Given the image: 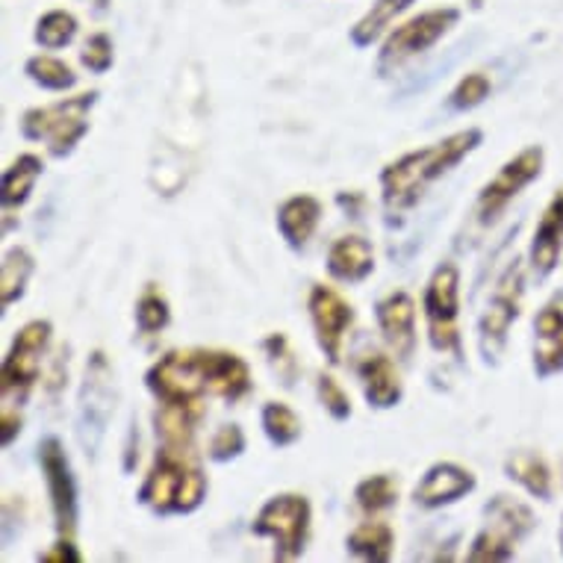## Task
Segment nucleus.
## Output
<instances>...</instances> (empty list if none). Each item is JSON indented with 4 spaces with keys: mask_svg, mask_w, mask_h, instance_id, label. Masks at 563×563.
<instances>
[{
    "mask_svg": "<svg viewBox=\"0 0 563 563\" xmlns=\"http://www.w3.org/2000/svg\"><path fill=\"white\" fill-rule=\"evenodd\" d=\"M89 3L95 7V12H107V10H110L112 0H89Z\"/></svg>",
    "mask_w": 563,
    "mask_h": 563,
    "instance_id": "nucleus-42",
    "label": "nucleus"
},
{
    "mask_svg": "<svg viewBox=\"0 0 563 563\" xmlns=\"http://www.w3.org/2000/svg\"><path fill=\"white\" fill-rule=\"evenodd\" d=\"M245 445H249V437H245L242 426H236V422H224V426L216 428V434L210 437L207 457L213 463L240 461L242 454H245Z\"/></svg>",
    "mask_w": 563,
    "mask_h": 563,
    "instance_id": "nucleus-37",
    "label": "nucleus"
},
{
    "mask_svg": "<svg viewBox=\"0 0 563 563\" xmlns=\"http://www.w3.org/2000/svg\"><path fill=\"white\" fill-rule=\"evenodd\" d=\"M558 540H561V549H563V517H561V528H558Z\"/></svg>",
    "mask_w": 563,
    "mask_h": 563,
    "instance_id": "nucleus-43",
    "label": "nucleus"
},
{
    "mask_svg": "<svg viewBox=\"0 0 563 563\" xmlns=\"http://www.w3.org/2000/svg\"><path fill=\"white\" fill-rule=\"evenodd\" d=\"M42 175H45V159L33 151H24L12 159L10 166L3 168V184H0L3 213H19L21 207L33 198V189H36Z\"/></svg>",
    "mask_w": 563,
    "mask_h": 563,
    "instance_id": "nucleus-23",
    "label": "nucleus"
},
{
    "mask_svg": "<svg viewBox=\"0 0 563 563\" xmlns=\"http://www.w3.org/2000/svg\"><path fill=\"white\" fill-rule=\"evenodd\" d=\"M357 380L363 387V398L372 410H393L401 405L405 398V380L398 372L396 361L389 357L387 351L372 349L361 354V361L354 363Z\"/></svg>",
    "mask_w": 563,
    "mask_h": 563,
    "instance_id": "nucleus-18",
    "label": "nucleus"
},
{
    "mask_svg": "<svg viewBox=\"0 0 563 563\" xmlns=\"http://www.w3.org/2000/svg\"><path fill=\"white\" fill-rule=\"evenodd\" d=\"M422 313L428 324V342L437 354H452L463 361L461 340V268L452 260L437 263L422 292Z\"/></svg>",
    "mask_w": 563,
    "mask_h": 563,
    "instance_id": "nucleus-8",
    "label": "nucleus"
},
{
    "mask_svg": "<svg viewBox=\"0 0 563 563\" xmlns=\"http://www.w3.org/2000/svg\"><path fill=\"white\" fill-rule=\"evenodd\" d=\"M203 413H207V405H159L154 413L157 443L195 449V434H198Z\"/></svg>",
    "mask_w": 563,
    "mask_h": 563,
    "instance_id": "nucleus-25",
    "label": "nucleus"
},
{
    "mask_svg": "<svg viewBox=\"0 0 563 563\" xmlns=\"http://www.w3.org/2000/svg\"><path fill=\"white\" fill-rule=\"evenodd\" d=\"M251 534L275 543L272 561L292 563L307 552L313 534V501L305 493H277L263 501L251 522Z\"/></svg>",
    "mask_w": 563,
    "mask_h": 563,
    "instance_id": "nucleus-5",
    "label": "nucleus"
},
{
    "mask_svg": "<svg viewBox=\"0 0 563 563\" xmlns=\"http://www.w3.org/2000/svg\"><path fill=\"white\" fill-rule=\"evenodd\" d=\"M354 505L363 517H378L384 510L396 508L398 505V481L389 472H375L357 481L354 487Z\"/></svg>",
    "mask_w": 563,
    "mask_h": 563,
    "instance_id": "nucleus-30",
    "label": "nucleus"
},
{
    "mask_svg": "<svg viewBox=\"0 0 563 563\" xmlns=\"http://www.w3.org/2000/svg\"><path fill=\"white\" fill-rule=\"evenodd\" d=\"M115 372L110 357L101 349H95L86 361L84 384L77 393V440L86 454H98L110 419L115 413Z\"/></svg>",
    "mask_w": 563,
    "mask_h": 563,
    "instance_id": "nucleus-9",
    "label": "nucleus"
},
{
    "mask_svg": "<svg viewBox=\"0 0 563 563\" xmlns=\"http://www.w3.org/2000/svg\"><path fill=\"white\" fill-rule=\"evenodd\" d=\"M545 168V148L543 145H528L510 157L505 166L489 177L487 184L481 186L478 198H475V222L481 228H489L501 219L510 203L517 201L519 195L526 192L528 186L543 177Z\"/></svg>",
    "mask_w": 563,
    "mask_h": 563,
    "instance_id": "nucleus-11",
    "label": "nucleus"
},
{
    "mask_svg": "<svg viewBox=\"0 0 563 563\" xmlns=\"http://www.w3.org/2000/svg\"><path fill=\"white\" fill-rule=\"evenodd\" d=\"M36 461L42 478H45L56 534L75 537L77 522H80V489H77L75 470H71L63 440L56 434L42 437L36 445Z\"/></svg>",
    "mask_w": 563,
    "mask_h": 563,
    "instance_id": "nucleus-13",
    "label": "nucleus"
},
{
    "mask_svg": "<svg viewBox=\"0 0 563 563\" xmlns=\"http://www.w3.org/2000/svg\"><path fill=\"white\" fill-rule=\"evenodd\" d=\"M316 398H319V405L324 407V413L331 416L333 422H349L351 416H354L349 389L342 387L331 372H319L316 375Z\"/></svg>",
    "mask_w": 563,
    "mask_h": 563,
    "instance_id": "nucleus-36",
    "label": "nucleus"
},
{
    "mask_svg": "<svg viewBox=\"0 0 563 563\" xmlns=\"http://www.w3.org/2000/svg\"><path fill=\"white\" fill-rule=\"evenodd\" d=\"M133 319H136V331L142 336H157L172 324V305L157 284H145V289L139 292Z\"/></svg>",
    "mask_w": 563,
    "mask_h": 563,
    "instance_id": "nucleus-32",
    "label": "nucleus"
},
{
    "mask_svg": "<svg viewBox=\"0 0 563 563\" xmlns=\"http://www.w3.org/2000/svg\"><path fill=\"white\" fill-rule=\"evenodd\" d=\"M42 563H84V552L77 549L75 537H56L54 545H47L45 552L36 554Z\"/></svg>",
    "mask_w": 563,
    "mask_h": 563,
    "instance_id": "nucleus-39",
    "label": "nucleus"
},
{
    "mask_svg": "<svg viewBox=\"0 0 563 563\" xmlns=\"http://www.w3.org/2000/svg\"><path fill=\"white\" fill-rule=\"evenodd\" d=\"M416 0H372V7L363 12L361 19L354 21V27L349 30V42L357 51L378 45L380 38H387L389 27L401 19Z\"/></svg>",
    "mask_w": 563,
    "mask_h": 563,
    "instance_id": "nucleus-26",
    "label": "nucleus"
},
{
    "mask_svg": "<svg viewBox=\"0 0 563 563\" xmlns=\"http://www.w3.org/2000/svg\"><path fill=\"white\" fill-rule=\"evenodd\" d=\"M461 15L463 12L457 7H437V10L419 12L405 24H398L396 30H389L378 51V65H375L378 75H396L398 68L413 63L416 56L428 54L440 38L449 36L461 24Z\"/></svg>",
    "mask_w": 563,
    "mask_h": 563,
    "instance_id": "nucleus-10",
    "label": "nucleus"
},
{
    "mask_svg": "<svg viewBox=\"0 0 563 563\" xmlns=\"http://www.w3.org/2000/svg\"><path fill=\"white\" fill-rule=\"evenodd\" d=\"M98 98H101V92L89 89V92L75 95V98H63V101L45 103V107H30L19 121L21 136L27 142H45L51 159L71 157L77 145L92 130L89 115H92Z\"/></svg>",
    "mask_w": 563,
    "mask_h": 563,
    "instance_id": "nucleus-3",
    "label": "nucleus"
},
{
    "mask_svg": "<svg viewBox=\"0 0 563 563\" xmlns=\"http://www.w3.org/2000/svg\"><path fill=\"white\" fill-rule=\"evenodd\" d=\"M21 431H24V419H21L19 407L3 405V410H0V445L10 449L21 437Z\"/></svg>",
    "mask_w": 563,
    "mask_h": 563,
    "instance_id": "nucleus-40",
    "label": "nucleus"
},
{
    "mask_svg": "<svg viewBox=\"0 0 563 563\" xmlns=\"http://www.w3.org/2000/svg\"><path fill=\"white\" fill-rule=\"evenodd\" d=\"M80 65L92 75H107L112 65H115V45H112L110 33H92L84 42L80 51Z\"/></svg>",
    "mask_w": 563,
    "mask_h": 563,
    "instance_id": "nucleus-38",
    "label": "nucleus"
},
{
    "mask_svg": "<svg viewBox=\"0 0 563 563\" xmlns=\"http://www.w3.org/2000/svg\"><path fill=\"white\" fill-rule=\"evenodd\" d=\"M522 298H526V266H522V257H514L501 268L499 280L489 289L487 305L478 316V351L487 366L499 363L501 351L508 345L510 328L522 316Z\"/></svg>",
    "mask_w": 563,
    "mask_h": 563,
    "instance_id": "nucleus-7",
    "label": "nucleus"
},
{
    "mask_svg": "<svg viewBox=\"0 0 563 563\" xmlns=\"http://www.w3.org/2000/svg\"><path fill=\"white\" fill-rule=\"evenodd\" d=\"M505 475H508L514 484L526 489L528 496L537 501H552L554 496V475L552 466L540 452H531V449H519V452H510L505 457Z\"/></svg>",
    "mask_w": 563,
    "mask_h": 563,
    "instance_id": "nucleus-24",
    "label": "nucleus"
},
{
    "mask_svg": "<svg viewBox=\"0 0 563 563\" xmlns=\"http://www.w3.org/2000/svg\"><path fill=\"white\" fill-rule=\"evenodd\" d=\"M77 33H80V21L75 12L68 10H47L45 15L36 19L33 30V42L42 51H63V47L75 45Z\"/></svg>",
    "mask_w": 563,
    "mask_h": 563,
    "instance_id": "nucleus-33",
    "label": "nucleus"
},
{
    "mask_svg": "<svg viewBox=\"0 0 563 563\" xmlns=\"http://www.w3.org/2000/svg\"><path fill=\"white\" fill-rule=\"evenodd\" d=\"M478 489V475L454 461H437L413 487V505L422 510L452 508Z\"/></svg>",
    "mask_w": 563,
    "mask_h": 563,
    "instance_id": "nucleus-15",
    "label": "nucleus"
},
{
    "mask_svg": "<svg viewBox=\"0 0 563 563\" xmlns=\"http://www.w3.org/2000/svg\"><path fill=\"white\" fill-rule=\"evenodd\" d=\"M534 375L540 380L563 375V298H552L534 316Z\"/></svg>",
    "mask_w": 563,
    "mask_h": 563,
    "instance_id": "nucleus-20",
    "label": "nucleus"
},
{
    "mask_svg": "<svg viewBox=\"0 0 563 563\" xmlns=\"http://www.w3.org/2000/svg\"><path fill=\"white\" fill-rule=\"evenodd\" d=\"M324 219V203L316 198V195H289L287 201L277 203L275 210V224L277 233H280V240L287 242L289 251H301L310 245V240L319 231V224Z\"/></svg>",
    "mask_w": 563,
    "mask_h": 563,
    "instance_id": "nucleus-21",
    "label": "nucleus"
},
{
    "mask_svg": "<svg viewBox=\"0 0 563 563\" xmlns=\"http://www.w3.org/2000/svg\"><path fill=\"white\" fill-rule=\"evenodd\" d=\"M375 245L361 233H349L340 240L331 242L328 257H324V268L328 277L345 287H357L363 280H369L375 275Z\"/></svg>",
    "mask_w": 563,
    "mask_h": 563,
    "instance_id": "nucleus-22",
    "label": "nucleus"
},
{
    "mask_svg": "<svg viewBox=\"0 0 563 563\" xmlns=\"http://www.w3.org/2000/svg\"><path fill=\"white\" fill-rule=\"evenodd\" d=\"M36 275V257L24 245H10L0 260V313H7L27 296L30 280Z\"/></svg>",
    "mask_w": 563,
    "mask_h": 563,
    "instance_id": "nucleus-27",
    "label": "nucleus"
},
{
    "mask_svg": "<svg viewBox=\"0 0 563 563\" xmlns=\"http://www.w3.org/2000/svg\"><path fill=\"white\" fill-rule=\"evenodd\" d=\"M260 428H263V434H266L272 449H289L305 434L301 416L287 401H266V405L260 407Z\"/></svg>",
    "mask_w": 563,
    "mask_h": 563,
    "instance_id": "nucleus-29",
    "label": "nucleus"
},
{
    "mask_svg": "<svg viewBox=\"0 0 563 563\" xmlns=\"http://www.w3.org/2000/svg\"><path fill=\"white\" fill-rule=\"evenodd\" d=\"M363 201H366V198H363L361 192H340V195H336V203H340L342 210H345L351 219H357V210L363 207Z\"/></svg>",
    "mask_w": 563,
    "mask_h": 563,
    "instance_id": "nucleus-41",
    "label": "nucleus"
},
{
    "mask_svg": "<svg viewBox=\"0 0 563 563\" xmlns=\"http://www.w3.org/2000/svg\"><path fill=\"white\" fill-rule=\"evenodd\" d=\"M260 349L266 354L268 366L277 372V378L284 387H296L298 372H301V363H298L296 351H292V342H289L287 333H268L266 340L260 342Z\"/></svg>",
    "mask_w": 563,
    "mask_h": 563,
    "instance_id": "nucleus-34",
    "label": "nucleus"
},
{
    "mask_svg": "<svg viewBox=\"0 0 563 563\" xmlns=\"http://www.w3.org/2000/svg\"><path fill=\"white\" fill-rule=\"evenodd\" d=\"M537 528L534 510L514 496H493L484 505V526L472 537L466 549L470 563H505L517 558V543H522Z\"/></svg>",
    "mask_w": 563,
    "mask_h": 563,
    "instance_id": "nucleus-4",
    "label": "nucleus"
},
{
    "mask_svg": "<svg viewBox=\"0 0 563 563\" xmlns=\"http://www.w3.org/2000/svg\"><path fill=\"white\" fill-rule=\"evenodd\" d=\"M203 384L207 396L222 398L224 405H236L254 389L249 361L228 349H203Z\"/></svg>",
    "mask_w": 563,
    "mask_h": 563,
    "instance_id": "nucleus-17",
    "label": "nucleus"
},
{
    "mask_svg": "<svg viewBox=\"0 0 563 563\" xmlns=\"http://www.w3.org/2000/svg\"><path fill=\"white\" fill-rule=\"evenodd\" d=\"M563 257V189L552 195L545 203L543 216L534 228L531 245H528V272L534 280H545Z\"/></svg>",
    "mask_w": 563,
    "mask_h": 563,
    "instance_id": "nucleus-19",
    "label": "nucleus"
},
{
    "mask_svg": "<svg viewBox=\"0 0 563 563\" xmlns=\"http://www.w3.org/2000/svg\"><path fill=\"white\" fill-rule=\"evenodd\" d=\"M493 95V80L484 71H470L457 80L452 92H449V110L454 112H472L478 110L481 103Z\"/></svg>",
    "mask_w": 563,
    "mask_h": 563,
    "instance_id": "nucleus-35",
    "label": "nucleus"
},
{
    "mask_svg": "<svg viewBox=\"0 0 563 563\" xmlns=\"http://www.w3.org/2000/svg\"><path fill=\"white\" fill-rule=\"evenodd\" d=\"M307 316H310L316 345L324 354V361L331 366H340L345 340H349L351 328L357 322L354 305L336 287L313 284L310 292H307Z\"/></svg>",
    "mask_w": 563,
    "mask_h": 563,
    "instance_id": "nucleus-14",
    "label": "nucleus"
},
{
    "mask_svg": "<svg viewBox=\"0 0 563 563\" xmlns=\"http://www.w3.org/2000/svg\"><path fill=\"white\" fill-rule=\"evenodd\" d=\"M375 322H378L380 340L387 342L389 354L401 363L413 361L419 333H416V298L407 289H396V292L378 298Z\"/></svg>",
    "mask_w": 563,
    "mask_h": 563,
    "instance_id": "nucleus-16",
    "label": "nucleus"
},
{
    "mask_svg": "<svg viewBox=\"0 0 563 563\" xmlns=\"http://www.w3.org/2000/svg\"><path fill=\"white\" fill-rule=\"evenodd\" d=\"M145 387L157 405H203V349H172L145 372Z\"/></svg>",
    "mask_w": 563,
    "mask_h": 563,
    "instance_id": "nucleus-12",
    "label": "nucleus"
},
{
    "mask_svg": "<svg viewBox=\"0 0 563 563\" xmlns=\"http://www.w3.org/2000/svg\"><path fill=\"white\" fill-rule=\"evenodd\" d=\"M481 145H484V130L466 128L452 133V136L440 139L434 145L407 151V154H401V157L380 168V201H384L389 213H405V210L422 201L428 186L437 184L449 172H454Z\"/></svg>",
    "mask_w": 563,
    "mask_h": 563,
    "instance_id": "nucleus-1",
    "label": "nucleus"
},
{
    "mask_svg": "<svg viewBox=\"0 0 563 563\" xmlns=\"http://www.w3.org/2000/svg\"><path fill=\"white\" fill-rule=\"evenodd\" d=\"M207 493L210 481L195 449L159 443L148 475L136 489V501L154 517H189L201 510Z\"/></svg>",
    "mask_w": 563,
    "mask_h": 563,
    "instance_id": "nucleus-2",
    "label": "nucleus"
},
{
    "mask_svg": "<svg viewBox=\"0 0 563 563\" xmlns=\"http://www.w3.org/2000/svg\"><path fill=\"white\" fill-rule=\"evenodd\" d=\"M54 342V322L51 319H30L12 336L10 349L0 363V398L3 405H27L30 393L42 380L47 351Z\"/></svg>",
    "mask_w": 563,
    "mask_h": 563,
    "instance_id": "nucleus-6",
    "label": "nucleus"
},
{
    "mask_svg": "<svg viewBox=\"0 0 563 563\" xmlns=\"http://www.w3.org/2000/svg\"><path fill=\"white\" fill-rule=\"evenodd\" d=\"M24 75L30 84H36L45 92H71L77 86V75L71 65L51 54H36L30 56L24 63Z\"/></svg>",
    "mask_w": 563,
    "mask_h": 563,
    "instance_id": "nucleus-31",
    "label": "nucleus"
},
{
    "mask_svg": "<svg viewBox=\"0 0 563 563\" xmlns=\"http://www.w3.org/2000/svg\"><path fill=\"white\" fill-rule=\"evenodd\" d=\"M345 552L351 558L366 563H389L393 552H396V531L389 522L372 519V522H361L349 537H345Z\"/></svg>",
    "mask_w": 563,
    "mask_h": 563,
    "instance_id": "nucleus-28",
    "label": "nucleus"
}]
</instances>
